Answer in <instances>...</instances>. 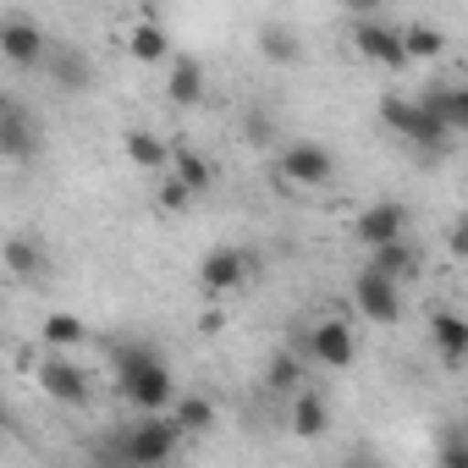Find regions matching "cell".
<instances>
[{"mask_svg": "<svg viewBox=\"0 0 468 468\" xmlns=\"http://www.w3.org/2000/svg\"><path fill=\"white\" fill-rule=\"evenodd\" d=\"M116 386L138 413H165L176 402V380L149 347H116Z\"/></svg>", "mask_w": 468, "mask_h": 468, "instance_id": "obj_1", "label": "cell"}, {"mask_svg": "<svg viewBox=\"0 0 468 468\" xmlns=\"http://www.w3.org/2000/svg\"><path fill=\"white\" fill-rule=\"evenodd\" d=\"M176 424L165 419V413H144L122 441H116V457L127 463V468H160V463H171V452H176Z\"/></svg>", "mask_w": 468, "mask_h": 468, "instance_id": "obj_2", "label": "cell"}, {"mask_svg": "<svg viewBox=\"0 0 468 468\" xmlns=\"http://www.w3.org/2000/svg\"><path fill=\"white\" fill-rule=\"evenodd\" d=\"M45 133H39V116L12 100V94H0V160H12V165H28L39 154Z\"/></svg>", "mask_w": 468, "mask_h": 468, "instance_id": "obj_3", "label": "cell"}, {"mask_svg": "<svg viewBox=\"0 0 468 468\" xmlns=\"http://www.w3.org/2000/svg\"><path fill=\"white\" fill-rule=\"evenodd\" d=\"M380 116H386V127H391V133H402V138H408V144H419V149H441V144L452 138V133H446L424 105H419V100H386V105H380Z\"/></svg>", "mask_w": 468, "mask_h": 468, "instance_id": "obj_4", "label": "cell"}, {"mask_svg": "<svg viewBox=\"0 0 468 468\" xmlns=\"http://www.w3.org/2000/svg\"><path fill=\"white\" fill-rule=\"evenodd\" d=\"M0 56H6L12 67H39V61L50 56L45 28H39L28 12H12L6 23H0Z\"/></svg>", "mask_w": 468, "mask_h": 468, "instance_id": "obj_5", "label": "cell"}, {"mask_svg": "<svg viewBox=\"0 0 468 468\" xmlns=\"http://www.w3.org/2000/svg\"><path fill=\"white\" fill-rule=\"evenodd\" d=\"M353 45H358V56H364V61L402 67V28L380 23L375 12H364V17H358V28H353Z\"/></svg>", "mask_w": 468, "mask_h": 468, "instance_id": "obj_6", "label": "cell"}, {"mask_svg": "<svg viewBox=\"0 0 468 468\" xmlns=\"http://www.w3.org/2000/svg\"><path fill=\"white\" fill-rule=\"evenodd\" d=\"M249 265H254V260H249L243 249H231V243H226V249H209V254H204L198 282H204V292H231V287H243V282H249Z\"/></svg>", "mask_w": 468, "mask_h": 468, "instance_id": "obj_7", "label": "cell"}, {"mask_svg": "<svg viewBox=\"0 0 468 468\" xmlns=\"http://www.w3.org/2000/svg\"><path fill=\"white\" fill-rule=\"evenodd\" d=\"M39 386H45V397H56V402H72V408L89 402V375H83L72 358H61V353H50V358L39 364Z\"/></svg>", "mask_w": 468, "mask_h": 468, "instance_id": "obj_8", "label": "cell"}, {"mask_svg": "<svg viewBox=\"0 0 468 468\" xmlns=\"http://www.w3.org/2000/svg\"><path fill=\"white\" fill-rule=\"evenodd\" d=\"M358 243H369V249H386V243H402V231H408V209L402 204H369L364 215H358Z\"/></svg>", "mask_w": 468, "mask_h": 468, "instance_id": "obj_9", "label": "cell"}, {"mask_svg": "<svg viewBox=\"0 0 468 468\" xmlns=\"http://www.w3.org/2000/svg\"><path fill=\"white\" fill-rule=\"evenodd\" d=\"M353 303H358V309H364L375 325H397V320H402V292H397L391 282L369 276V271L353 282Z\"/></svg>", "mask_w": 468, "mask_h": 468, "instance_id": "obj_10", "label": "cell"}, {"mask_svg": "<svg viewBox=\"0 0 468 468\" xmlns=\"http://www.w3.org/2000/svg\"><path fill=\"white\" fill-rule=\"evenodd\" d=\"M353 353H358V342H353L347 320L331 314V320H320V325L309 331V358H320V364H331V369H347Z\"/></svg>", "mask_w": 468, "mask_h": 468, "instance_id": "obj_11", "label": "cell"}, {"mask_svg": "<svg viewBox=\"0 0 468 468\" xmlns=\"http://www.w3.org/2000/svg\"><path fill=\"white\" fill-rule=\"evenodd\" d=\"M282 171H287L298 187H320V182L336 176V160H331V149H320V144H292V149L282 154Z\"/></svg>", "mask_w": 468, "mask_h": 468, "instance_id": "obj_12", "label": "cell"}, {"mask_svg": "<svg viewBox=\"0 0 468 468\" xmlns=\"http://www.w3.org/2000/svg\"><path fill=\"white\" fill-rule=\"evenodd\" d=\"M287 424H292V441H320V435L331 430V408H325V397H320V391H298Z\"/></svg>", "mask_w": 468, "mask_h": 468, "instance_id": "obj_13", "label": "cell"}, {"mask_svg": "<svg viewBox=\"0 0 468 468\" xmlns=\"http://www.w3.org/2000/svg\"><path fill=\"white\" fill-rule=\"evenodd\" d=\"M165 94H171V105L193 111V105L204 100V61L176 56V61H171V78H165Z\"/></svg>", "mask_w": 468, "mask_h": 468, "instance_id": "obj_14", "label": "cell"}, {"mask_svg": "<svg viewBox=\"0 0 468 468\" xmlns=\"http://www.w3.org/2000/svg\"><path fill=\"white\" fill-rule=\"evenodd\" d=\"M127 160L138 165V171H171V144L160 138V133H149V127H133L127 133Z\"/></svg>", "mask_w": 468, "mask_h": 468, "instance_id": "obj_15", "label": "cell"}, {"mask_svg": "<svg viewBox=\"0 0 468 468\" xmlns=\"http://www.w3.org/2000/svg\"><path fill=\"white\" fill-rule=\"evenodd\" d=\"M419 271V254L408 249V243H386V249H369V276H380V282H408Z\"/></svg>", "mask_w": 468, "mask_h": 468, "instance_id": "obj_16", "label": "cell"}, {"mask_svg": "<svg viewBox=\"0 0 468 468\" xmlns=\"http://www.w3.org/2000/svg\"><path fill=\"white\" fill-rule=\"evenodd\" d=\"M0 265H6L17 282H34L45 271V249L34 238H6V243H0Z\"/></svg>", "mask_w": 468, "mask_h": 468, "instance_id": "obj_17", "label": "cell"}, {"mask_svg": "<svg viewBox=\"0 0 468 468\" xmlns=\"http://www.w3.org/2000/svg\"><path fill=\"white\" fill-rule=\"evenodd\" d=\"M430 331H435V347H441V358L457 369V364H463V353H468V325H463L452 309H441V314L430 320Z\"/></svg>", "mask_w": 468, "mask_h": 468, "instance_id": "obj_18", "label": "cell"}, {"mask_svg": "<svg viewBox=\"0 0 468 468\" xmlns=\"http://www.w3.org/2000/svg\"><path fill=\"white\" fill-rule=\"evenodd\" d=\"M165 419L176 424V435H204V430L215 424V402H209V397H176Z\"/></svg>", "mask_w": 468, "mask_h": 468, "instance_id": "obj_19", "label": "cell"}, {"mask_svg": "<svg viewBox=\"0 0 468 468\" xmlns=\"http://www.w3.org/2000/svg\"><path fill=\"white\" fill-rule=\"evenodd\" d=\"M446 50V34L435 23H408L402 28V61H435Z\"/></svg>", "mask_w": 468, "mask_h": 468, "instance_id": "obj_20", "label": "cell"}, {"mask_svg": "<svg viewBox=\"0 0 468 468\" xmlns=\"http://www.w3.org/2000/svg\"><path fill=\"white\" fill-rule=\"evenodd\" d=\"M165 176H176L187 193H204L209 182H215V165L204 160V154H193V149H171V171Z\"/></svg>", "mask_w": 468, "mask_h": 468, "instance_id": "obj_21", "label": "cell"}, {"mask_svg": "<svg viewBox=\"0 0 468 468\" xmlns=\"http://www.w3.org/2000/svg\"><path fill=\"white\" fill-rule=\"evenodd\" d=\"M127 50H133V61H165V56H171L165 23H138V28L127 34Z\"/></svg>", "mask_w": 468, "mask_h": 468, "instance_id": "obj_22", "label": "cell"}, {"mask_svg": "<svg viewBox=\"0 0 468 468\" xmlns=\"http://www.w3.org/2000/svg\"><path fill=\"white\" fill-rule=\"evenodd\" d=\"M265 386H271L276 397H298V391H303V358H298V353H276L271 369H265Z\"/></svg>", "mask_w": 468, "mask_h": 468, "instance_id": "obj_23", "label": "cell"}, {"mask_svg": "<svg viewBox=\"0 0 468 468\" xmlns=\"http://www.w3.org/2000/svg\"><path fill=\"white\" fill-rule=\"evenodd\" d=\"M45 61H50L56 83H67V89H89V78H94V67H89L83 50H56V56H45Z\"/></svg>", "mask_w": 468, "mask_h": 468, "instance_id": "obj_24", "label": "cell"}, {"mask_svg": "<svg viewBox=\"0 0 468 468\" xmlns=\"http://www.w3.org/2000/svg\"><path fill=\"white\" fill-rule=\"evenodd\" d=\"M78 342H83V320H78V314H45V347H50V353L67 358Z\"/></svg>", "mask_w": 468, "mask_h": 468, "instance_id": "obj_25", "label": "cell"}, {"mask_svg": "<svg viewBox=\"0 0 468 468\" xmlns=\"http://www.w3.org/2000/svg\"><path fill=\"white\" fill-rule=\"evenodd\" d=\"M260 50H265L271 61H298V56H303L298 34H292L287 23H265V28H260Z\"/></svg>", "mask_w": 468, "mask_h": 468, "instance_id": "obj_26", "label": "cell"}, {"mask_svg": "<svg viewBox=\"0 0 468 468\" xmlns=\"http://www.w3.org/2000/svg\"><path fill=\"white\" fill-rule=\"evenodd\" d=\"M441 468H468V446H463L457 424H446V435H441Z\"/></svg>", "mask_w": 468, "mask_h": 468, "instance_id": "obj_27", "label": "cell"}, {"mask_svg": "<svg viewBox=\"0 0 468 468\" xmlns=\"http://www.w3.org/2000/svg\"><path fill=\"white\" fill-rule=\"evenodd\" d=\"M187 198H193V193H187V187H182L176 176H160V209H165V215L187 209Z\"/></svg>", "mask_w": 468, "mask_h": 468, "instance_id": "obj_28", "label": "cell"}, {"mask_svg": "<svg viewBox=\"0 0 468 468\" xmlns=\"http://www.w3.org/2000/svg\"><path fill=\"white\" fill-rule=\"evenodd\" d=\"M243 133H249V144H271V138H276V127H271L265 111H249V116H243Z\"/></svg>", "mask_w": 468, "mask_h": 468, "instance_id": "obj_29", "label": "cell"}, {"mask_svg": "<svg viewBox=\"0 0 468 468\" xmlns=\"http://www.w3.org/2000/svg\"><path fill=\"white\" fill-rule=\"evenodd\" d=\"M220 325H226V314H220V309H209V314H198V331H204V336H215Z\"/></svg>", "mask_w": 468, "mask_h": 468, "instance_id": "obj_30", "label": "cell"}, {"mask_svg": "<svg viewBox=\"0 0 468 468\" xmlns=\"http://www.w3.org/2000/svg\"><path fill=\"white\" fill-rule=\"evenodd\" d=\"M463 249H468V226L457 220V226H452V254H463Z\"/></svg>", "mask_w": 468, "mask_h": 468, "instance_id": "obj_31", "label": "cell"}, {"mask_svg": "<svg viewBox=\"0 0 468 468\" xmlns=\"http://www.w3.org/2000/svg\"><path fill=\"white\" fill-rule=\"evenodd\" d=\"M342 468H380V463H375V457H347Z\"/></svg>", "mask_w": 468, "mask_h": 468, "instance_id": "obj_32", "label": "cell"}, {"mask_svg": "<svg viewBox=\"0 0 468 468\" xmlns=\"http://www.w3.org/2000/svg\"><path fill=\"white\" fill-rule=\"evenodd\" d=\"M0 413H6V402H0Z\"/></svg>", "mask_w": 468, "mask_h": 468, "instance_id": "obj_33", "label": "cell"}]
</instances>
